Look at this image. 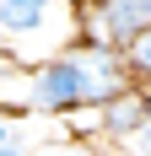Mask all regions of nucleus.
<instances>
[{
  "label": "nucleus",
  "mask_w": 151,
  "mask_h": 156,
  "mask_svg": "<svg viewBox=\"0 0 151 156\" xmlns=\"http://www.w3.org/2000/svg\"><path fill=\"white\" fill-rule=\"evenodd\" d=\"M119 156H151V119L135 129V135H124V140H119Z\"/></svg>",
  "instance_id": "nucleus-7"
},
{
  "label": "nucleus",
  "mask_w": 151,
  "mask_h": 156,
  "mask_svg": "<svg viewBox=\"0 0 151 156\" xmlns=\"http://www.w3.org/2000/svg\"><path fill=\"white\" fill-rule=\"evenodd\" d=\"M146 119H151V97H146V92H135V86H130V92H119L113 102H103V108H97V124H103V135H108L113 145H119L124 135H135Z\"/></svg>",
  "instance_id": "nucleus-2"
},
{
  "label": "nucleus",
  "mask_w": 151,
  "mask_h": 156,
  "mask_svg": "<svg viewBox=\"0 0 151 156\" xmlns=\"http://www.w3.org/2000/svg\"><path fill=\"white\" fill-rule=\"evenodd\" d=\"M54 0H0V38H32Z\"/></svg>",
  "instance_id": "nucleus-4"
},
{
  "label": "nucleus",
  "mask_w": 151,
  "mask_h": 156,
  "mask_svg": "<svg viewBox=\"0 0 151 156\" xmlns=\"http://www.w3.org/2000/svg\"><path fill=\"white\" fill-rule=\"evenodd\" d=\"M97 22L108 32V48H119L124 38H135L140 27H151V0H103Z\"/></svg>",
  "instance_id": "nucleus-3"
},
{
  "label": "nucleus",
  "mask_w": 151,
  "mask_h": 156,
  "mask_svg": "<svg viewBox=\"0 0 151 156\" xmlns=\"http://www.w3.org/2000/svg\"><path fill=\"white\" fill-rule=\"evenodd\" d=\"M0 156H32V145H27V113L0 108Z\"/></svg>",
  "instance_id": "nucleus-6"
},
{
  "label": "nucleus",
  "mask_w": 151,
  "mask_h": 156,
  "mask_svg": "<svg viewBox=\"0 0 151 156\" xmlns=\"http://www.w3.org/2000/svg\"><path fill=\"white\" fill-rule=\"evenodd\" d=\"M54 156H108V151H97V145H65V151H54Z\"/></svg>",
  "instance_id": "nucleus-8"
},
{
  "label": "nucleus",
  "mask_w": 151,
  "mask_h": 156,
  "mask_svg": "<svg viewBox=\"0 0 151 156\" xmlns=\"http://www.w3.org/2000/svg\"><path fill=\"white\" fill-rule=\"evenodd\" d=\"M119 92H130V76L119 65V48H97V43H76L54 59H43L27 76V102L32 113H76V108H103Z\"/></svg>",
  "instance_id": "nucleus-1"
},
{
  "label": "nucleus",
  "mask_w": 151,
  "mask_h": 156,
  "mask_svg": "<svg viewBox=\"0 0 151 156\" xmlns=\"http://www.w3.org/2000/svg\"><path fill=\"white\" fill-rule=\"evenodd\" d=\"M119 65H124V76H130V81L151 86V27H140L135 38H124V43H119Z\"/></svg>",
  "instance_id": "nucleus-5"
}]
</instances>
